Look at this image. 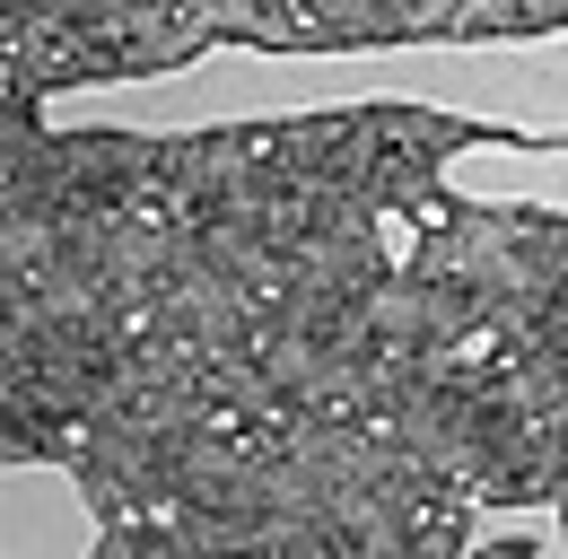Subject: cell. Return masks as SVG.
<instances>
[{
	"mask_svg": "<svg viewBox=\"0 0 568 559\" xmlns=\"http://www.w3.org/2000/svg\"><path fill=\"white\" fill-rule=\"evenodd\" d=\"M27 437L44 446V455H62V464H88V419H71V411H27Z\"/></svg>",
	"mask_w": 568,
	"mask_h": 559,
	"instance_id": "2",
	"label": "cell"
},
{
	"mask_svg": "<svg viewBox=\"0 0 568 559\" xmlns=\"http://www.w3.org/2000/svg\"><path fill=\"white\" fill-rule=\"evenodd\" d=\"M288 297H297V280H288L281 263H263V272L245 280V306H254V315H263V324H272V315H281Z\"/></svg>",
	"mask_w": 568,
	"mask_h": 559,
	"instance_id": "3",
	"label": "cell"
},
{
	"mask_svg": "<svg viewBox=\"0 0 568 559\" xmlns=\"http://www.w3.org/2000/svg\"><path fill=\"white\" fill-rule=\"evenodd\" d=\"M175 210H193V202H175V184H132V193H123V227H132V236H166Z\"/></svg>",
	"mask_w": 568,
	"mask_h": 559,
	"instance_id": "1",
	"label": "cell"
},
{
	"mask_svg": "<svg viewBox=\"0 0 568 559\" xmlns=\"http://www.w3.org/2000/svg\"><path fill=\"white\" fill-rule=\"evenodd\" d=\"M219 559H254V551H219Z\"/></svg>",
	"mask_w": 568,
	"mask_h": 559,
	"instance_id": "4",
	"label": "cell"
}]
</instances>
